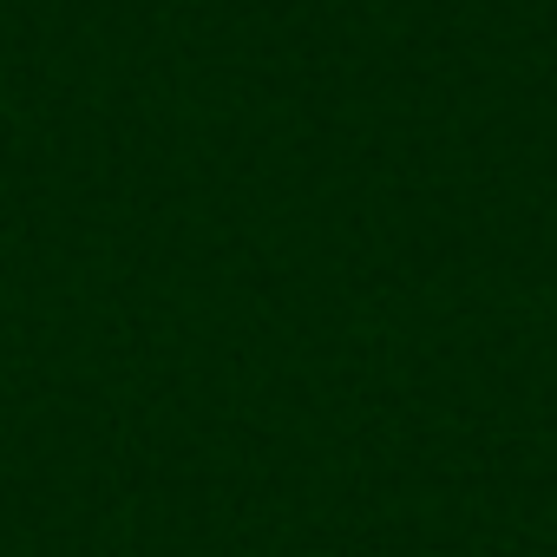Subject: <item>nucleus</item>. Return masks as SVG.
I'll use <instances>...</instances> for the list:
<instances>
[]
</instances>
